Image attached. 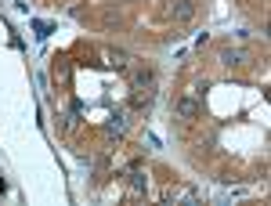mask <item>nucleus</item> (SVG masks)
<instances>
[{
    "label": "nucleus",
    "mask_w": 271,
    "mask_h": 206,
    "mask_svg": "<svg viewBox=\"0 0 271 206\" xmlns=\"http://www.w3.org/2000/svg\"><path fill=\"white\" fill-rule=\"evenodd\" d=\"M152 84H156V76H152V72H138V76H134V87H141V90H145V87H152Z\"/></svg>",
    "instance_id": "20e7f679"
},
{
    "label": "nucleus",
    "mask_w": 271,
    "mask_h": 206,
    "mask_svg": "<svg viewBox=\"0 0 271 206\" xmlns=\"http://www.w3.org/2000/svg\"><path fill=\"white\" fill-rule=\"evenodd\" d=\"M177 116L181 120H195V116H199V102H195V98H181L177 102Z\"/></svg>",
    "instance_id": "7ed1b4c3"
},
{
    "label": "nucleus",
    "mask_w": 271,
    "mask_h": 206,
    "mask_svg": "<svg viewBox=\"0 0 271 206\" xmlns=\"http://www.w3.org/2000/svg\"><path fill=\"white\" fill-rule=\"evenodd\" d=\"M221 62H224V66H246V62H250V51H243V47H224V51H221Z\"/></svg>",
    "instance_id": "f03ea898"
},
{
    "label": "nucleus",
    "mask_w": 271,
    "mask_h": 206,
    "mask_svg": "<svg viewBox=\"0 0 271 206\" xmlns=\"http://www.w3.org/2000/svg\"><path fill=\"white\" fill-rule=\"evenodd\" d=\"M167 14L174 22H192L195 18V0H174V4L167 8Z\"/></svg>",
    "instance_id": "f257e3e1"
}]
</instances>
